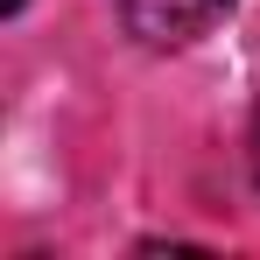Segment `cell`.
Instances as JSON below:
<instances>
[{"mask_svg": "<svg viewBox=\"0 0 260 260\" xmlns=\"http://www.w3.org/2000/svg\"><path fill=\"white\" fill-rule=\"evenodd\" d=\"M120 14H127V28L141 43L183 49V43H197V36H211L218 21L232 14V0H120Z\"/></svg>", "mask_w": 260, "mask_h": 260, "instance_id": "6da1fadb", "label": "cell"}, {"mask_svg": "<svg viewBox=\"0 0 260 260\" xmlns=\"http://www.w3.org/2000/svg\"><path fill=\"white\" fill-rule=\"evenodd\" d=\"M253 176H260V134H253Z\"/></svg>", "mask_w": 260, "mask_h": 260, "instance_id": "7a4b0ae2", "label": "cell"}, {"mask_svg": "<svg viewBox=\"0 0 260 260\" xmlns=\"http://www.w3.org/2000/svg\"><path fill=\"white\" fill-rule=\"evenodd\" d=\"M0 7H7V14H21V0H0Z\"/></svg>", "mask_w": 260, "mask_h": 260, "instance_id": "3957f363", "label": "cell"}]
</instances>
